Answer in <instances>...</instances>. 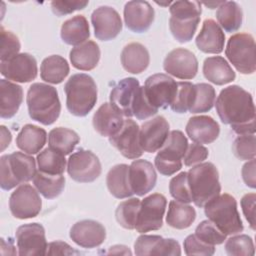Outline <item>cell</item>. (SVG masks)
I'll use <instances>...</instances> for the list:
<instances>
[{
	"instance_id": "47",
	"label": "cell",
	"mask_w": 256,
	"mask_h": 256,
	"mask_svg": "<svg viewBox=\"0 0 256 256\" xmlns=\"http://www.w3.org/2000/svg\"><path fill=\"white\" fill-rule=\"evenodd\" d=\"M256 139L254 134L239 135L233 142L232 151L240 160L255 159Z\"/></svg>"
},
{
	"instance_id": "11",
	"label": "cell",
	"mask_w": 256,
	"mask_h": 256,
	"mask_svg": "<svg viewBox=\"0 0 256 256\" xmlns=\"http://www.w3.org/2000/svg\"><path fill=\"white\" fill-rule=\"evenodd\" d=\"M148 102L154 108H167L176 93L177 82L167 74L157 73L149 76L143 86Z\"/></svg>"
},
{
	"instance_id": "10",
	"label": "cell",
	"mask_w": 256,
	"mask_h": 256,
	"mask_svg": "<svg viewBox=\"0 0 256 256\" xmlns=\"http://www.w3.org/2000/svg\"><path fill=\"white\" fill-rule=\"evenodd\" d=\"M102 167L99 158L91 151L79 149L70 155L67 162L69 176L80 183L95 181L101 174Z\"/></svg>"
},
{
	"instance_id": "50",
	"label": "cell",
	"mask_w": 256,
	"mask_h": 256,
	"mask_svg": "<svg viewBox=\"0 0 256 256\" xmlns=\"http://www.w3.org/2000/svg\"><path fill=\"white\" fill-rule=\"evenodd\" d=\"M133 116H135L139 120H145L158 112L157 108H154L147 100L144 94L143 86H139L137 89L134 103H133Z\"/></svg>"
},
{
	"instance_id": "20",
	"label": "cell",
	"mask_w": 256,
	"mask_h": 256,
	"mask_svg": "<svg viewBox=\"0 0 256 256\" xmlns=\"http://www.w3.org/2000/svg\"><path fill=\"white\" fill-rule=\"evenodd\" d=\"M124 22L126 27L135 32L143 33L147 31L154 21L155 12L147 1H129L124 6Z\"/></svg>"
},
{
	"instance_id": "19",
	"label": "cell",
	"mask_w": 256,
	"mask_h": 256,
	"mask_svg": "<svg viewBox=\"0 0 256 256\" xmlns=\"http://www.w3.org/2000/svg\"><path fill=\"white\" fill-rule=\"evenodd\" d=\"M169 134V123L163 116H157L140 127L139 141L143 151L153 153L158 151L164 144Z\"/></svg>"
},
{
	"instance_id": "5",
	"label": "cell",
	"mask_w": 256,
	"mask_h": 256,
	"mask_svg": "<svg viewBox=\"0 0 256 256\" xmlns=\"http://www.w3.org/2000/svg\"><path fill=\"white\" fill-rule=\"evenodd\" d=\"M187 175L192 202L197 207H204L207 202L220 194L219 173L213 163H199L192 167Z\"/></svg>"
},
{
	"instance_id": "51",
	"label": "cell",
	"mask_w": 256,
	"mask_h": 256,
	"mask_svg": "<svg viewBox=\"0 0 256 256\" xmlns=\"http://www.w3.org/2000/svg\"><path fill=\"white\" fill-rule=\"evenodd\" d=\"M186 255H213L215 253V246L209 245L200 239L195 234L188 235L183 243Z\"/></svg>"
},
{
	"instance_id": "36",
	"label": "cell",
	"mask_w": 256,
	"mask_h": 256,
	"mask_svg": "<svg viewBox=\"0 0 256 256\" xmlns=\"http://www.w3.org/2000/svg\"><path fill=\"white\" fill-rule=\"evenodd\" d=\"M80 142L79 135L72 129L64 127L53 128L48 134L49 147L61 154L69 155Z\"/></svg>"
},
{
	"instance_id": "56",
	"label": "cell",
	"mask_w": 256,
	"mask_h": 256,
	"mask_svg": "<svg viewBox=\"0 0 256 256\" xmlns=\"http://www.w3.org/2000/svg\"><path fill=\"white\" fill-rule=\"evenodd\" d=\"M255 159H251L248 162H246L242 167V178L244 183L250 187L255 188L256 187V180H255Z\"/></svg>"
},
{
	"instance_id": "2",
	"label": "cell",
	"mask_w": 256,
	"mask_h": 256,
	"mask_svg": "<svg viewBox=\"0 0 256 256\" xmlns=\"http://www.w3.org/2000/svg\"><path fill=\"white\" fill-rule=\"evenodd\" d=\"M28 113L32 120L43 125L53 124L60 115L61 103L57 89L45 83H33L26 97Z\"/></svg>"
},
{
	"instance_id": "9",
	"label": "cell",
	"mask_w": 256,
	"mask_h": 256,
	"mask_svg": "<svg viewBox=\"0 0 256 256\" xmlns=\"http://www.w3.org/2000/svg\"><path fill=\"white\" fill-rule=\"evenodd\" d=\"M167 199L163 194L153 193L145 197L140 204L135 230L139 233L158 230L163 225Z\"/></svg>"
},
{
	"instance_id": "33",
	"label": "cell",
	"mask_w": 256,
	"mask_h": 256,
	"mask_svg": "<svg viewBox=\"0 0 256 256\" xmlns=\"http://www.w3.org/2000/svg\"><path fill=\"white\" fill-rule=\"evenodd\" d=\"M129 166L127 164H117L107 173L106 184L111 195L117 199L131 197L134 193L129 183Z\"/></svg>"
},
{
	"instance_id": "42",
	"label": "cell",
	"mask_w": 256,
	"mask_h": 256,
	"mask_svg": "<svg viewBox=\"0 0 256 256\" xmlns=\"http://www.w3.org/2000/svg\"><path fill=\"white\" fill-rule=\"evenodd\" d=\"M200 22V17L196 18H173L169 19V28L173 37L180 43H186L192 40L198 24Z\"/></svg>"
},
{
	"instance_id": "1",
	"label": "cell",
	"mask_w": 256,
	"mask_h": 256,
	"mask_svg": "<svg viewBox=\"0 0 256 256\" xmlns=\"http://www.w3.org/2000/svg\"><path fill=\"white\" fill-rule=\"evenodd\" d=\"M216 112L224 124L238 135L255 133V106L252 95L238 85L221 90L215 103Z\"/></svg>"
},
{
	"instance_id": "53",
	"label": "cell",
	"mask_w": 256,
	"mask_h": 256,
	"mask_svg": "<svg viewBox=\"0 0 256 256\" xmlns=\"http://www.w3.org/2000/svg\"><path fill=\"white\" fill-rule=\"evenodd\" d=\"M88 3V1H52L51 8L53 13L60 17L84 9Z\"/></svg>"
},
{
	"instance_id": "46",
	"label": "cell",
	"mask_w": 256,
	"mask_h": 256,
	"mask_svg": "<svg viewBox=\"0 0 256 256\" xmlns=\"http://www.w3.org/2000/svg\"><path fill=\"white\" fill-rule=\"evenodd\" d=\"M169 192L176 201L186 204L192 202L187 172H181L170 180Z\"/></svg>"
},
{
	"instance_id": "17",
	"label": "cell",
	"mask_w": 256,
	"mask_h": 256,
	"mask_svg": "<svg viewBox=\"0 0 256 256\" xmlns=\"http://www.w3.org/2000/svg\"><path fill=\"white\" fill-rule=\"evenodd\" d=\"M94 35L101 41L116 38L122 30V20L119 13L110 6H100L91 15Z\"/></svg>"
},
{
	"instance_id": "44",
	"label": "cell",
	"mask_w": 256,
	"mask_h": 256,
	"mask_svg": "<svg viewBox=\"0 0 256 256\" xmlns=\"http://www.w3.org/2000/svg\"><path fill=\"white\" fill-rule=\"evenodd\" d=\"M193 86L194 84L188 81L177 82L176 93L170 104L172 111L180 114L189 111L193 96Z\"/></svg>"
},
{
	"instance_id": "60",
	"label": "cell",
	"mask_w": 256,
	"mask_h": 256,
	"mask_svg": "<svg viewBox=\"0 0 256 256\" xmlns=\"http://www.w3.org/2000/svg\"><path fill=\"white\" fill-rule=\"evenodd\" d=\"M222 3H223V1H220V2H215V1H213V2H204L203 4H204L205 6H207L208 8H210V9H214V8H216V7H219Z\"/></svg>"
},
{
	"instance_id": "7",
	"label": "cell",
	"mask_w": 256,
	"mask_h": 256,
	"mask_svg": "<svg viewBox=\"0 0 256 256\" xmlns=\"http://www.w3.org/2000/svg\"><path fill=\"white\" fill-rule=\"evenodd\" d=\"M188 147V140L180 130L169 132L166 141L159 149L155 159V167L165 176H171L182 168V159Z\"/></svg>"
},
{
	"instance_id": "21",
	"label": "cell",
	"mask_w": 256,
	"mask_h": 256,
	"mask_svg": "<svg viewBox=\"0 0 256 256\" xmlns=\"http://www.w3.org/2000/svg\"><path fill=\"white\" fill-rule=\"evenodd\" d=\"M129 183L134 194L144 196L156 184L157 174L154 166L147 160L136 159L129 165Z\"/></svg>"
},
{
	"instance_id": "45",
	"label": "cell",
	"mask_w": 256,
	"mask_h": 256,
	"mask_svg": "<svg viewBox=\"0 0 256 256\" xmlns=\"http://www.w3.org/2000/svg\"><path fill=\"white\" fill-rule=\"evenodd\" d=\"M195 236L209 245H219L226 240V234L221 232L209 219L198 224L195 229Z\"/></svg>"
},
{
	"instance_id": "37",
	"label": "cell",
	"mask_w": 256,
	"mask_h": 256,
	"mask_svg": "<svg viewBox=\"0 0 256 256\" xmlns=\"http://www.w3.org/2000/svg\"><path fill=\"white\" fill-rule=\"evenodd\" d=\"M216 18L220 24L219 26L226 32H235L242 25V8L235 1H223L217 9Z\"/></svg>"
},
{
	"instance_id": "28",
	"label": "cell",
	"mask_w": 256,
	"mask_h": 256,
	"mask_svg": "<svg viewBox=\"0 0 256 256\" xmlns=\"http://www.w3.org/2000/svg\"><path fill=\"white\" fill-rule=\"evenodd\" d=\"M120 59L123 68L132 74L144 72L150 63L148 50L144 45L138 42L127 44L121 52Z\"/></svg>"
},
{
	"instance_id": "32",
	"label": "cell",
	"mask_w": 256,
	"mask_h": 256,
	"mask_svg": "<svg viewBox=\"0 0 256 256\" xmlns=\"http://www.w3.org/2000/svg\"><path fill=\"white\" fill-rule=\"evenodd\" d=\"M46 140L47 133L43 128L33 124H26L16 137V145L23 152L33 155L40 152Z\"/></svg>"
},
{
	"instance_id": "12",
	"label": "cell",
	"mask_w": 256,
	"mask_h": 256,
	"mask_svg": "<svg viewBox=\"0 0 256 256\" xmlns=\"http://www.w3.org/2000/svg\"><path fill=\"white\" fill-rule=\"evenodd\" d=\"M9 208L15 218L30 219L40 213L42 200L34 187L23 183L10 195Z\"/></svg>"
},
{
	"instance_id": "55",
	"label": "cell",
	"mask_w": 256,
	"mask_h": 256,
	"mask_svg": "<svg viewBox=\"0 0 256 256\" xmlns=\"http://www.w3.org/2000/svg\"><path fill=\"white\" fill-rule=\"evenodd\" d=\"M80 254L63 241H53L48 244L46 255H77Z\"/></svg>"
},
{
	"instance_id": "4",
	"label": "cell",
	"mask_w": 256,
	"mask_h": 256,
	"mask_svg": "<svg viewBox=\"0 0 256 256\" xmlns=\"http://www.w3.org/2000/svg\"><path fill=\"white\" fill-rule=\"evenodd\" d=\"M207 218L224 234L235 235L243 231V223L236 199L227 193L219 194L204 205Z\"/></svg>"
},
{
	"instance_id": "23",
	"label": "cell",
	"mask_w": 256,
	"mask_h": 256,
	"mask_svg": "<svg viewBox=\"0 0 256 256\" xmlns=\"http://www.w3.org/2000/svg\"><path fill=\"white\" fill-rule=\"evenodd\" d=\"M140 84L136 78L128 77L120 80L110 92V104L125 117L133 116V103Z\"/></svg>"
},
{
	"instance_id": "6",
	"label": "cell",
	"mask_w": 256,
	"mask_h": 256,
	"mask_svg": "<svg viewBox=\"0 0 256 256\" xmlns=\"http://www.w3.org/2000/svg\"><path fill=\"white\" fill-rule=\"evenodd\" d=\"M36 172L35 159L23 152L16 151L0 158V186L3 190H11L32 180Z\"/></svg>"
},
{
	"instance_id": "26",
	"label": "cell",
	"mask_w": 256,
	"mask_h": 256,
	"mask_svg": "<svg viewBox=\"0 0 256 256\" xmlns=\"http://www.w3.org/2000/svg\"><path fill=\"white\" fill-rule=\"evenodd\" d=\"M92 123L97 133L110 137L122 127L124 119L110 103H103L94 113Z\"/></svg>"
},
{
	"instance_id": "27",
	"label": "cell",
	"mask_w": 256,
	"mask_h": 256,
	"mask_svg": "<svg viewBox=\"0 0 256 256\" xmlns=\"http://www.w3.org/2000/svg\"><path fill=\"white\" fill-rule=\"evenodd\" d=\"M23 101V89L10 80H0V116L3 119L12 118L19 110Z\"/></svg>"
},
{
	"instance_id": "41",
	"label": "cell",
	"mask_w": 256,
	"mask_h": 256,
	"mask_svg": "<svg viewBox=\"0 0 256 256\" xmlns=\"http://www.w3.org/2000/svg\"><path fill=\"white\" fill-rule=\"evenodd\" d=\"M141 201L139 198L132 197L122 201L116 208L115 217L117 222L125 229H135Z\"/></svg>"
},
{
	"instance_id": "40",
	"label": "cell",
	"mask_w": 256,
	"mask_h": 256,
	"mask_svg": "<svg viewBox=\"0 0 256 256\" xmlns=\"http://www.w3.org/2000/svg\"><path fill=\"white\" fill-rule=\"evenodd\" d=\"M36 160L39 171L49 175H62L66 168L65 156L50 147L41 151Z\"/></svg>"
},
{
	"instance_id": "35",
	"label": "cell",
	"mask_w": 256,
	"mask_h": 256,
	"mask_svg": "<svg viewBox=\"0 0 256 256\" xmlns=\"http://www.w3.org/2000/svg\"><path fill=\"white\" fill-rule=\"evenodd\" d=\"M195 219L196 211L192 206L176 200L170 201L166 215V222L170 227L179 230L186 229L192 225Z\"/></svg>"
},
{
	"instance_id": "18",
	"label": "cell",
	"mask_w": 256,
	"mask_h": 256,
	"mask_svg": "<svg viewBox=\"0 0 256 256\" xmlns=\"http://www.w3.org/2000/svg\"><path fill=\"white\" fill-rule=\"evenodd\" d=\"M134 252L138 256L164 255L179 256L181 248L173 238H163L159 235H140L134 243Z\"/></svg>"
},
{
	"instance_id": "31",
	"label": "cell",
	"mask_w": 256,
	"mask_h": 256,
	"mask_svg": "<svg viewBox=\"0 0 256 256\" xmlns=\"http://www.w3.org/2000/svg\"><path fill=\"white\" fill-rule=\"evenodd\" d=\"M60 35L63 42L75 47L88 41L90 29L85 16L76 15L66 20L61 26Z\"/></svg>"
},
{
	"instance_id": "38",
	"label": "cell",
	"mask_w": 256,
	"mask_h": 256,
	"mask_svg": "<svg viewBox=\"0 0 256 256\" xmlns=\"http://www.w3.org/2000/svg\"><path fill=\"white\" fill-rule=\"evenodd\" d=\"M33 183L38 192L46 199H54L58 197L65 187V177L62 175H49L41 171H37Z\"/></svg>"
},
{
	"instance_id": "15",
	"label": "cell",
	"mask_w": 256,
	"mask_h": 256,
	"mask_svg": "<svg viewBox=\"0 0 256 256\" xmlns=\"http://www.w3.org/2000/svg\"><path fill=\"white\" fill-rule=\"evenodd\" d=\"M139 125L131 118H127L124 120L122 127L114 135L109 137V142L124 157L137 159L143 154L139 141Z\"/></svg>"
},
{
	"instance_id": "57",
	"label": "cell",
	"mask_w": 256,
	"mask_h": 256,
	"mask_svg": "<svg viewBox=\"0 0 256 256\" xmlns=\"http://www.w3.org/2000/svg\"><path fill=\"white\" fill-rule=\"evenodd\" d=\"M1 151H3L7 146H9L11 139H12V135L10 133V131L5 127V126H1Z\"/></svg>"
},
{
	"instance_id": "43",
	"label": "cell",
	"mask_w": 256,
	"mask_h": 256,
	"mask_svg": "<svg viewBox=\"0 0 256 256\" xmlns=\"http://www.w3.org/2000/svg\"><path fill=\"white\" fill-rule=\"evenodd\" d=\"M225 250L230 256H253L255 253L253 240L246 234H235L227 239Z\"/></svg>"
},
{
	"instance_id": "34",
	"label": "cell",
	"mask_w": 256,
	"mask_h": 256,
	"mask_svg": "<svg viewBox=\"0 0 256 256\" xmlns=\"http://www.w3.org/2000/svg\"><path fill=\"white\" fill-rule=\"evenodd\" d=\"M70 68L67 60L60 55L46 57L40 66V77L47 83L59 84L69 74Z\"/></svg>"
},
{
	"instance_id": "8",
	"label": "cell",
	"mask_w": 256,
	"mask_h": 256,
	"mask_svg": "<svg viewBox=\"0 0 256 256\" xmlns=\"http://www.w3.org/2000/svg\"><path fill=\"white\" fill-rule=\"evenodd\" d=\"M255 40L249 33H236L227 41L225 55L241 74H253L256 70Z\"/></svg>"
},
{
	"instance_id": "25",
	"label": "cell",
	"mask_w": 256,
	"mask_h": 256,
	"mask_svg": "<svg viewBox=\"0 0 256 256\" xmlns=\"http://www.w3.org/2000/svg\"><path fill=\"white\" fill-rule=\"evenodd\" d=\"M196 46L204 53L219 54L224 49L225 34L213 19H206L195 39Z\"/></svg>"
},
{
	"instance_id": "49",
	"label": "cell",
	"mask_w": 256,
	"mask_h": 256,
	"mask_svg": "<svg viewBox=\"0 0 256 256\" xmlns=\"http://www.w3.org/2000/svg\"><path fill=\"white\" fill-rule=\"evenodd\" d=\"M1 32V61L12 58L19 54L21 45L18 37L11 31L5 30L3 26L0 28Z\"/></svg>"
},
{
	"instance_id": "39",
	"label": "cell",
	"mask_w": 256,
	"mask_h": 256,
	"mask_svg": "<svg viewBox=\"0 0 256 256\" xmlns=\"http://www.w3.org/2000/svg\"><path fill=\"white\" fill-rule=\"evenodd\" d=\"M216 99V92L212 85L207 83H198L193 86L192 102L189 112L193 114L205 113L210 111Z\"/></svg>"
},
{
	"instance_id": "48",
	"label": "cell",
	"mask_w": 256,
	"mask_h": 256,
	"mask_svg": "<svg viewBox=\"0 0 256 256\" xmlns=\"http://www.w3.org/2000/svg\"><path fill=\"white\" fill-rule=\"evenodd\" d=\"M171 17L173 18H196L202 13L199 1H175L169 6Z\"/></svg>"
},
{
	"instance_id": "54",
	"label": "cell",
	"mask_w": 256,
	"mask_h": 256,
	"mask_svg": "<svg viewBox=\"0 0 256 256\" xmlns=\"http://www.w3.org/2000/svg\"><path fill=\"white\" fill-rule=\"evenodd\" d=\"M255 193H248L242 197L240 202L243 214L252 230H255Z\"/></svg>"
},
{
	"instance_id": "58",
	"label": "cell",
	"mask_w": 256,
	"mask_h": 256,
	"mask_svg": "<svg viewBox=\"0 0 256 256\" xmlns=\"http://www.w3.org/2000/svg\"><path fill=\"white\" fill-rule=\"evenodd\" d=\"M108 254H129V255H131L132 253L129 250V248L124 245H114V246L110 247Z\"/></svg>"
},
{
	"instance_id": "30",
	"label": "cell",
	"mask_w": 256,
	"mask_h": 256,
	"mask_svg": "<svg viewBox=\"0 0 256 256\" xmlns=\"http://www.w3.org/2000/svg\"><path fill=\"white\" fill-rule=\"evenodd\" d=\"M101 56L98 44L92 40L72 48L69 57L73 67L82 71L93 70L99 63Z\"/></svg>"
},
{
	"instance_id": "24",
	"label": "cell",
	"mask_w": 256,
	"mask_h": 256,
	"mask_svg": "<svg viewBox=\"0 0 256 256\" xmlns=\"http://www.w3.org/2000/svg\"><path fill=\"white\" fill-rule=\"evenodd\" d=\"M189 138L197 144H210L220 134V126L216 120L207 115L191 117L185 127Z\"/></svg>"
},
{
	"instance_id": "16",
	"label": "cell",
	"mask_w": 256,
	"mask_h": 256,
	"mask_svg": "<svg viewBox=\"0 0 256 256\" xmlns=\"http://www.w3.org/2000/svg\"><path fill=\"white\" fill-rule=\"evenodd\" d=\"M163 68L165 72L178 79L190 80L198 72V60L193 52L185 48H176L165 57Z\"/></svg>"
},
{
	"instance_id": "59",
	"label": "cell",
	"mask_w": 256,
	"mask_h": 256,
	"mask_svg": "<svg viewBox=\"0 0 256 256\" xmlns=\"http://www.w3.org/2000/svg\"><path fill=\"white\" fill-rule=\"evenodd\" d=\"M3 248H7V249H8V251H9V255H10V254H11V255H15V254H17V252H16V250H15V247L13 246L12 242H11V241L6 242V241H5V239L1 238V249H3Z\"/></svg>"
},
{
	"instance_id": "14",
	"label": "cell",
	"mask_w": 256,
	"mask_h": 256,
	"mask_svg": "<svg viewBox=\"0 0 256 256\" xmlns=\"http://www.w3.org/2000/svg\"><path fill=\"white\" fill-rule=\"evenodd\" d=\"M0 71L7 80L27 83L37 77V61L29 53H19L10 59L1 61Z\"/></svg>"
},
{
	"instance_id": "13",
	"label": "cell",
	"mask_w": 256,
	"mask_h": 256,
	"mask_svg": "<svg viewBox=\"0 0 256 256\" xmlns=\"http://www.w3.org/2000/svg\"><path fill=\"white\" fill-rule=\"evenodd\" d=\"M16 242L21 256H43L47 253L45 229L39 223H28L19 226L16 230Z\"/></svg>"
},
{
	"instance_id": "22",
	"label": "cell",
	"mask_w": 256,
	"mask_h": 256,
	"mask_svg": "<svg viewBox=\"0 0 256 256\" xmlns=\"http://www.w3.org/2000/svg\"><path fill=\"white\" fill-rule=\"evenodd\" d=\"M70 238L83 248H96L106 239L105 227L94 220H81L70 229Z\"/></svg>"
},
{
	"instance_id": "3",
	"label": "cell",
	"mask_w": 256,
	"mask_h": 256,
	"mask_svg": "<svg viewBox=\"0 0 256 256\" xmlns=\"http://www.w3.org/2000/svg\"><path fill=\"white\" fill-rule=\"evenodd\" d=\"M66 107L75 116H86L97 102V85L94 79L84 73L72 75L64 85Z\"/></svg>"
},
{
	"instance_id": "52",
	"label": "cell",
	"mask_w": 256,
	"mask_h": 256,
	"mask_svg": "<svg viewBox=\"0 0 256 256\" xmlns=\"http://www.w3.org/2000/svg\"><path fill=\"white\" fill-rule=\"evenodd\" d=\"M209 155L208 149L197 143L188 144L187 150L183 156V161L186 166H193L199 163H202L204 160L207 159Z\"/></svg>"
},
{
	"instance_id": "29",
	"label": "cell",
	"mask_w": 256,
	"mask_h": 256,
	"mask_svg": "<svg viewBox=\"0 0 256 256\" xmlns=\"http://www.w3.org/2000/svg\"><path fill=\"white\" fill-rule=\"evenodd\" d=\"M204 77L215 85H225L235 80L236 74L227 60L222 56H212L204 60Z\"/></svg>"
}]
</instances>
